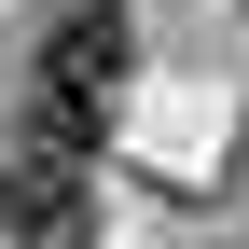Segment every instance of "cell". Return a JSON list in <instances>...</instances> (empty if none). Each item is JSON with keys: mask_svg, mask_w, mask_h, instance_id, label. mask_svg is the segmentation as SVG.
Listing matches in <instances>:
<instances>
[{"mask_svg": "<svg viewBox=\"0 0 249 249\" xmlns=\"http://www.w3.org/2000/svg\"><path fill=\"white\" fill-rule=\"evenodd\" d=\"M111 83H124V14L111 0H70V14H55V42H42V152H83L111 124Z\"/></svg>", "mask_w": 249, "mask_h": 249, "instance_id": "1", "label": "cell"}, {"mask_svg": "<svg viewBox=\"0 0 249 249\" xmlns=\"http://www.w3.org/2000/svg\"><path fill=\"white\" fill-rule=\"evenodd\" d=\"M83 222V152H14L0 166V249H55Z\"/></svg>", "mask_w": 249, "mask_h": 249, "instance_id": "2", "label": "cell"}]
</instances>
